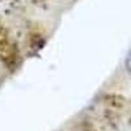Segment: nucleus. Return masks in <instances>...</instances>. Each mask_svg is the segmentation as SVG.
<instances>
[{"instance_id": "obj_1", "label": "nucleus", "mask_w": 131, "mask_h": 131, "mask_svg": "<svg viewBox=\"0 0 131 131\" xmlns=\"http://www.w3.org/2000/svg\"><path fill=\"white\" fill-rule=\"evenodd\" d=\"M123 68H125V71H126L128 75H131V49H130L128 52L126 54V58H125V60H123Z\"/></svg>"}, {"instance_id": "obj_2", "label": "nucleus", "mask_w": 131, "mask_h": 131, "mask_svg": "<svg viewBox=\"0 0 131 131\" xmlns=\"http://www.w3.org/2000/svg\"><path fill=\"white\" fill-rule=\"evenodd\" d=\"M2 75H3V67H2V64H0V78H2Z\"/></svg>"}]
</instances>
